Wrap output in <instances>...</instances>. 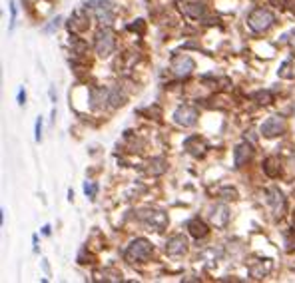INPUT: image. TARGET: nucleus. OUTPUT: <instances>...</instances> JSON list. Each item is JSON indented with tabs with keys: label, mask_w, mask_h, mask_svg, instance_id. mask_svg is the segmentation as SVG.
<instances>
[{
	"label": "nucleus",
	"mask_w": 295,
	"mask_h": 283,
	"mask_svg": "<svg viewBox=\"0 0 295 283\" xmlns=\"http://www.w3.org/2000/svg\"><path fill=\"white\" fill-rule=\"evenodd\" d=\"M152 251H154L152 244L148 242V239H144V237H138L128 247H126L124 259L128 261V264H132V265L134 264H144V261H148L152 257Z\"/></svg>",
	"instance_id": "1"
},
{
	"label": "nucleus",
	"mask_w": 295,
	"mask_h": 283,
	"mask_svg": "<svg viewBox=\"0 0 295 283\" xmlns=\"http://www.w3.org/2000/svg\"><path fill=\"white\" fill-rule=\"evenodd\" d=\"M88 8L90 14L96 16V20L100 24H112L114 20V4L110 2V0H90V2L84 4Z\"/></svg>",
	"instance_id": "2"
},
{
	"label": "nucleus",
	"mask_w": 295,
	"mask_h": 283,
	"mask_svg": "<svg viewBox=\"0 0 295 283\" xmlns=\"http://www.w3.org/2000/svg\"><path fill=\"white\" fill-rule=\"evenodd\" d=\"M94 48H96V54H98L100 58H108V56L114 52V48H116V34H114V30L102 28V30L96 34Z\"/></svg>",
	"instance_id": "3"
},
{
	"label": "nucleus",
	"mask_w": 295,
	"mask_h": 283,
	"mask_svg": "<svg viewBox=\"0 0 295 283\" xmlns=\"http://www.w3.org/2000/svg\"><path fill=\"white\" fill-rule=\"evenodd\" d=\"M273 22H276V16H273L267 8H256L247 16V24L254 32H265L267 28L273 26Z\"/></svg>",
	"instance_id": "4"
},
{
	"label": "nucleus",
	"mask_w": 295,
	"mask_h": 283,
	"mask_svg": "<svg viewBox=\"0 0 295 283\" xmlns=\"http://www.w3.org/2000/svg\"><path fill=\"white\" fill-rule=\"evenodd\" d=\"M170 68H172V72H174L176 76L185 78V76H189V74L196 70V62H194V58L180 54V56H174V58H172Z\"/></svg>",
	"instance_id": "5"
},
{
	"label": "nucleus",
	"mask_w": 295,
	"mask_h": 283,
	"mask_svg": "<svg viewBox=\"0 0 295 283\" xmlns=\"http://www.w3.org/2000/svg\"><path fill=\"white\" fill-rule=\"evenodd\" d=\"M174 122L178 126H184V128H192L198 124V110L192 106H180L176 108V112H174Z\"/></svg>",
	"instance_id": "6"
},
{
	"label": "nucleus",
	"mask_w": 295,
	"mask_h": 283,
	"mask_svg": "<svg viewBox=\"0 0 295 283\" xmlns=\"http://www.w3.org/2000/svg\"><path fill=\"white\" fill-rule=\"evenodd\" d=\"M285 130H287V124L279 116H271V118H267L261 124V134L265 138H277V136H281L285 132Z\"/></svg>",
	"instance_id": "7"
},
{
	"label": "nucleus",
	"mask_w": 295,
	"mask_h": 283,
	"mask_svg": "<svg viewBox=\"0 0 295 283\" xmlns=\"http://www.w3.org/2000/svg\"><path fill=\"white\" fill-rule=\"evenodd\" d=\"M265 195H267V204H269L273 215L281 217V215L285 213V198H283V193H281L277 188H269V189L265 191Z\"/></svg>",
	"instance_id": "8"
},
{
	"label": "nucleus",
	"mask_w": 295,
	"mask_h": 283,
	"mask_svg": "<svg viewBox=\"0 0 295 283\" xmlns=\"http://www.w3.org/2000/svg\"><path fill=\"white\" fill-rule=\"evenodd\" d=\"M142 222L154 231H164L167 226V215L164 211H148L142 215Z\"/></svg>",
	"instance_id": "9"
},
{
	"label": "nucleus",
	"mask_w": 295,
	"mask_h": 283,
	"mask_svg": "<svg viewBox=\"0 0 295 283\" xmlns=\"http://www.w3.org/2000/svg\"><path fill=\"white\" fill-rule=\"evenodd\" d=\"M187 251V239L184 235H172L166 244V253L172 257H180Z\"/></svg>",
	"instance_id": "10"
},
{
	"label": "nucleus",
	"mask_w": 295,
	"mask_h": 283,
	"mask_svg": "<svg viewBox=\"0 0 295 283\" xmlns=\"http://www.w3.org/2000/svg\"><path fill=\"white\" fill-rule=\"evenodd\" d=\"M70 30L74 32H82V30H86L90 26V18H88V8L84 6L80 10H76L72 16H70Z\"/></svg>",
	"instance_id": "11"
},
{
	"label": "nucleus",
	"mask_w": 295,
	"mask_h": 283,
	"mask_svg": "<svg viewBox=\"0 0 295 283\" xmlns=\"http://www.w3.org/2000/svg\"><path fill=\"white\" fill-rule=\"evenodd\" d=\"M251 158H254V148H251V144L243 142V144H240L236 148V151H234V164H236V168H243Z\"/></svg>",
	"instance_id": "12"
},
{
	"label": "nucleus",
	"mask_w": 295,
	"mask_h": 283,
	"mask_svg": "<svg viewBox=\"0 0 295 283\" xmlns=\"http://www.w3.org/2000/svg\"><path fill=\"white\" fill-rule=\"evenodd\" d=\"M184 148H185L192 156L202 158V156L205 154V150H207V144H205V140L200 138V136H189V138L184 142Z\"/></svg>",
	"instance_id": "13"
},
{
	"label": "nucleus",
	"mask_w": 295,
	"mask_h": 283,
	"mask_svg": "<svg viewBox=\"0 0 295 283\" xmlns=\"http://www.w3.org/2000/svg\"><path fill=\"white\" fill-rule=\"evenodd\" d=\"M212 224H214L216 227H225V226L229 224V209H227V206L218 204V206L214 208V213H212Z\"/></svg>",
	"instance_id": "14"
},
{
	"label": "nucleus",
	"mask_w": 295,
	"mask_h": 283,
	"mask_svg": "<svg viewBox=\"0 0 295 283\" xmlns=\"http://www.w3.org/2000/svg\"><path fill=\"white\" fill-rule=\"evenodd\" d=\"M187 229H189V233H192L196 239L205 237V235L209 233V227L200 220V217H194V220H189V222H187Z\"/></svg>",
	"instance_id": "15"
},
{
	"label": "nucleus",
	"mask_w": 295,
	"mask_h": 283,
	"mask_svg": "<svg viewBox=\"0 0 295 283\" xmlns=\"http://www.w3.org/2000/svg\"><path fill=\"white\" fill-rule=\"evenodd\" d=\"M221 253H223V249H221V247H218V249H216V247H209V249H205V251H202L198 259L205 261V265H207V267H212V265H216V261L221 257Z\"/></svg>",
	"instance_id": "16"
},
{
	"label": "nucleus",
	"mask_w": 295,
	"mask_h": 283,
	"mask_svg": "<svg viewBox=\"0 0 295 283\" xmlns=\"http://www.w3.org/2000/svg\"><path fill=\"white\" fill-rule=\"evenodd\" d=\"M146 170H148V173H152V176H162L167 170V162L164 158H152Z\"/></svg>",
	"instance_id": "17"
},
{
	"label": "nucleus",
	"mask_w": 295,
	"mask_h": 283,
	"mask_svg": "<svg viewBox=\"0 0 295 283\" xmlns=\"http://www.w3.org/2000/svg\"><path fill=\"white\" fill-rule=\"evenodd\" d=\"M184 12L187 16H192V18H202V16H205V4H202V2H189V4L184 6Z\"/></svg>",
	"instance_id": "18"
},
{
	"label": "nucleus",
	"mask_w": 295,
	"mask_h": 283,
	"mask_svg": "<svg viewBox=\"0 0 295 283\" xmlns=\"http://www.w3.org/2000/svg\"><path fill=\"white\" fill-rule=\"evenodd\" d=\"M263 171L267 173L269 178L279 176V162H277L276 158H267V160L263 162Z\"/></svg>",
	"instance_id": "19"
},
{
	"label": "nucleus",
	"mask_w": 295,
	"mask_h": 283,
	"mask_svg": "<svg viewBox=\"0 0 295 283\" xmlns=\"http://www.w3.org/2000/svg\"><path fill=\"white\" fill-rule=\"evenodd\" d=\"M114 108H118V106H124L126 104V96L120 92V88H112L110 90V100H108Z\"/></svg>",
	"instance_id": "20"
},
{
	"label": "nucleus",
	"mask_w": 295,
	"mask_h": 283,
	"mask_svg": "<svg viewBox=\"0 0 295 283\" xmlns=\"http://www.w3.org/2000/svg\"><path fill=\"white\" fill-rule=\"evenodd\" d=\"M84 191H86V195H88L90 200H94L96 193H98V186L92 184V182H86V184H84Z\"/></svg>",
	"instance_id": "21"
},
{
	"label": "nucleus",
	"mask_w": 295,
	"mask_h": 283,
	"mask_svg": "<svg viewBox=\"0 0 295 283\" xmlns=\"http://www.w3.org/2000/svg\"><path fill=\"white\" fill-rule=\"evenodd\" d=\"M285 245H287V247H285L287 251H293V249H295V233H293V231L285 235Z\"/></svg>",
	"instance_id": "22"
},
{
	"label": "nucleus",
	"mask_w": 295,
	"mask_h": 283,
	"mask_svg": "<svg viewBox=\"0 0 295 283\" xmlns=\"http://www.w3.org/2000/svg\"><path fill=\"white\" fill-rule=\"evenodd\" d=\"M254 98H258L259 104H269V102H271V94H269V92H258Z\"/></svg>",
	"instance_id": "23"
},
{
	"label": "nucleus",
	"mask_w": 295,
	"mask_h": 283,
	"mask_svg": "<svg viewBox=\"0 0 295 283\" xmlns=\"http://www.w3.org/2000/svg\"><path fill=\"white\" fill-rule=\"evenodd\" d=\"M8 2H10V12H12V18H10V32H12L16 24V6H14V0H8Z\"/></svg>",
	"instance_id": "24"
},
{
	"label": "nucleus",
	"mask_w": 295,
	"mask_h": 283,
	"mask_svg": "<svg viewBox=\"0 0 295 283\" xmlns=\"http://www.w3.org/2000/svg\"><path fill=\"white\" fill-rule=\"evenodd\" d=\"M42 140V118L36 120V142Z\"/></svg>",
	"instance_id": "25"
},
{
	"label": "nucleus",
	"mask_w": 295,
	"mask_h": 283,
	"mask_svg": "<svg viewBox=\"0 0 295 283\" xmlns=\"http://www.w3.org/2000/svg\"><path fill=\"white\" fill-rule=\"evenodd\" d=\"M128 28H130V30H140V32H142V30H144V20H138V24H130Z\"/></svg>",
	"instance_id": "26"
},
{
	"label": "nucleus",
	"mask_w": 295,
	"mask_h": 283,
	"mask_svg": "<svg viewBox=\"0 0 295 283\" xmlns=\"http://www.w3.org/2000/svg\"><path fill=\"white\" fill-rule=\"evenodd\" d=\"M24 100H26V92L20 90V92H18V104H24Z\"/></svg>",
	"instance_id": "27"
},
{
	"label": "nucleus",
	"mask_w": 295,
	"mask_h": 283,
	"mask_svg": "<svg viewBox=\"0 0 295 283\" xmlns=\"http://www.w3.org/2000/svg\"><path fill=\"white\" fill-rule=\"evenodd\" d=\"M271 2H273V4H279V6H283V4L287 2V0H271Z\"/></svg>",
	"instance_id": "28"
},
{
	"label": "nucleus",
	"mask_w": 295,
	"mask_h": 283,
	"mask_svg": "<svg viewBox=\"0 0 295 283\" xmlns=\"http://www.w3.org/2000/svg\"><path fill=\"white\" fill-rule=\"evenodd\" d=\"M291 36H293V38H291L289 42H291V46H293V50H295V30H291Z\"/></svg>",
	"instance_id": "29"
}]
</instances>
